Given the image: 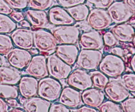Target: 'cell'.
<instances>
[{"label":"cell","mask_w":135,"mask_h":112,"mask_svg":"<svg viewBox=\"0 0 135 112\" xmlns=\"http://www.w3.org/2000/svg\"><path fill=\"white\" fill-rule=\"evenodd\" d=\"M98 67L101 72L111 78L119 77L125 71L123 59L113 54H108L102 57Z\"/></svg>","instance_id":"1"},{"label":"cell","mask_w":135,"mask_h":112,"mask_svg":"<svg viewBox=\"0 0 135 112\" xmlns=\"http://www.w3.org/2000/svg\"><path fill=\"white\" fill-rule=\"evenodd\" d=\"M62 86L59 80L51 76L42 78L38 82L37 94L40 98L50 102L59 98Z\"/></svg>","instance_id":"2"},{"label":"cell","mask_w":135,"mask_h":112,"mask_svg":"<svg viewBox=\"0 0 135 112\" xmlns=\"http://www.w3.org/2000/svg\"><path fill=\"white\" fill-rule=\"evenodd\" d=\"M34 46L43 53H51L56 49L58 43L52 33L50 31L40 28L33 32Z\"/></svg>","instance_id":"3"},{"label":"cell","mask_w":135,"mask_h":112,"mask_svg":"<svg viewBox=\"0 0 135 112\" xmlns=\"http://www.w3.org/2000/svg\"><path fill=\"white\" fill-rule=\"evenodd\" d=\"M51 33L59 44H76L80 37L79 28L73 25L56 26Z\"/></svg>","instance_id":"4"},{"label":"cell","mask_w":135,"mask_h":112,"mask_svg":"<svg viewBox=\"0 0 135 112\" xmlns=\"http://www.w3.org/2000/svg\"><path fill=\"white\" fill-rule=\"evenodd\" d=\"M47 67L49 75L57 80L66 79L72 71L71 66L61 60L55 53L47 57Z\"/></svg>","instance_id":"5"},{"label":"cell","mask_w":135,"mask_h":112,"mask_svg":"<svg viewBox=\"0 0 135 112\" xmlns=\"http://www.w3.org/2000/svg\"><path fill=\"white\" fill-rule=\"evenodd\" d=\"M103 57L100 50L82 49L78 55L76 63L80 68L86 71H92L98 67Z\"/></svg>","instance_id":"6"},{"label":"cell","mask_w":135,"mask_h":112,"mask_svg":"<svg viewBox=\"0 0 135 112\" xmlns=\"http://www.w3.org/2000/svg\"><path fill=\"white\" fill-rule=\"evenodd\" d=\"M86 21L88 26L98 31L108 28L112 23L108 11L99 8H95L89 12Z\"/></svg>","instance_id":"7"},{"label":"cell","mask_w":135,"mask_h":112,"mask_svg":"<svg viewBox=\"0 0 135 112\" xmlns=\"http://www.w3.org/2000/svg\"><path fill=\"white\" fill-rule=\"evenodd\" d=\"M104 90L108 98L116 103H121L130 96V92L119 79L109 80Z\"/></svg>","instance_id":"8"},{"label":"cell","mask_w":135,"mask_h":112,"mask_svg":"<svg viewBox=\"0 0 135 112\" xmlns=\"http://www.w3.org/2000/svg\"><path fill=\"white\" fill-rule=\"evenodd\" d=\"M67 83L69 86L78 90H84L92 87L89 73L83 69H76L71 71L67 78Z\"/></svg>","instance_id":"9"},{"label":"cell","mask_w":135,"mask_h":112,"mask_svg":"<svg viewBox=\"0 0 135 112\" xmlns=\"http://www.w3.org/2000/svg\"><path fill=\"white\" fill-rule=\"evenodd\" d=\"M107 11L112 22L115 24L127 22L129 18L134 14L124 1H113L107 8Z\"/></svg>","instance_id":"10"},{"label":"cell","mask_w":135,"mask_h":112,"mask_svg":"<svg viewBox=\"0 0 135 112\" xmlns=\"http://www.w3.org/2000/svg\"><path fill=\"white\" fill-rule=\"evenodd\" d=\"M25 72L29 76L36 79H42L49 75L47 67V59L43 55H34L26 67Z\"/></svg>","instance_id":"11"},{"label":"cell","mask_w":135,"mask_h":112,"mask_svg":"<svg viewBox=\"0 0 135 112\" xmlns=\"http://www.w3.org/2000/svg\"><path fill=\"white\" fill-rule=\"evenodd\" d=\"M6 56L9 65L18 70L26 68L32 57L30 51L19 47L13 48Z\"/></svg>","instance_id":"12"},{"label":"cell","mask_w":135,"mask_h":112,"mask_svg":"<svg viewBox=\"0 0 135 112\" xmlns=\"http://www.w3.org/2000/svg\"><path fill=\"white\" fill-rule=\"evenodd\" d=\"M80 47L84 50H100L104 47L102 36L98 30H90L84 32L80 35L79 39Z\"/></svg>","instance_id":"13"},{"label":"cell","mask_w":135,"mask_h":112,"mask_svg":"<svg viewBox=\"0 0 135 112\" xmlns=\"http://www.w3.org/2000/svg\"><path fill=\"white\" fill-rule=\"evenodd\" d=\"M11 38L17 47L29 50L34 47L33 32L25 28L15 29L11 32Z\"/></svg>","instance_id":"14"},{"label":"cell","mask_w":135,"mask_h":112,"mask_svg":"<svg viewBox=\"0 0 135 112\" xmlns=\"http://www.w3.org/2000/svg\"><path fill=\"white\" fill-rule=\"evenodd\" d=\"M47 15L49 22L55 26L70 25L75 23V21L71 17L67 10L61 6H54L50 7Z\"/></svg>","instance_id":"15"},{"label":"cell","mask_w":135,"mask_h":112,"mask_svg":"<svg viewBox=\"0 0 135 112\" xmlns=\"http://www.w3.org/2000/svg\"><path fill=\"white\" fill-rule=\"evenodd\" d=\"M59 101L69 108H76L82 104L81 93L78 90L71 86L65 87L62 89Z\"/></svg>","instance_id":"16"},{"label":"cell","mask_w":135,"mask_h":112,"mask_svg":"<svg viewBox=\"0 0 135 112\" xmlns=\"http://www.w3.org/2000/svg\"><path fill=\"white\" fill-rule=\"evenodd\" d=\"M82 102L86 105L98 108L105 100V94L102 90L97 88H88L81 93Z\"/></svg>","instance_id":"17"},{"label":"cell","mask_w":135,"mask_h":112,"mask_svg":"<svg viewBox=\"0 0 135 112\" xmlns=\"http://www.w3.org/2000/svg\"><path fill=\"white\" fill-rule=\"evenodd\" d=\"M79 53V47L75 44L57 45L55 50L57 56L71 66L73 65L76 61Z\"/></svg>","instance_id":"18"},{"label":"cell","mask_w":135,"mask_h":112,"mask_svg":"<svg viewBox=\"0 0 135 112\" xmlns=\"http://www.w3.org/2000/svg\"><path fill=\"white\" fill-rule=\"evenodd\" d=\"M38 81L35 77L31 76H21L18 82V91L25 98L35 96L38 92Z\"/></svg>","instance_id":"19"},{"label":"cell","mask_w":135,"mask_h":112,"mask_svg":"<svg viewBox=\"0 0 135 112\" xmlns=\"http://www.w3.org/2000/svg\"><path fill=\"white\" fill-rule=\"evenodd\" d=\"M25 16L31 26L35 28H44L49 24L47 13L44 10L27 9L25 11Z\"/></svg>","instance_id":"20"},{"label":"cell","mask_w":135,"mask_h":112,"mask_svg":"<svg viewBox=\"0 0 135 112\" xmlns=\"http://www.w3.org/2000/svg\"><path fill=\"white\" fill-rule=\"evenodd\" d=\"M111 32L117 40L123 43H129L133 41L135 34V28L129 23L117 24L111 29Z\"/></svg>","instance_id":"21"},{"label":"cell","mask_w":135,"mask_h":112,"mask_svg":"<svg viewBox=\"0 0 135 112\" xmlns=\"http://www.w3.org/2000/svg\"><path fill=\"white\" fill-rule=\"evenodd\" d=\"M23 109L27 112H47L51 102L40 97H33L25 99L22 104Z\"/></svg>","instance_id":"22"},{"label":"cell","mask_w":135,"mask_h":112,"mask_svg":"<svg viewBox=\"0 0 135 112\" xmlns=\"http://www.w3.org/2000/svg\"><path fill=\"white\" fill-rule=\"evenodd\" d=\"M21 78V72L17 69L9 66H0V83L16 85Z\"/></svg>","instance_id":"23"},{"label":"cell","mask_w":135,"mask_h":112,"mask_svg":"<svg viewBox=\"0 0 135 112\" xmlns=\"http://www.w3.org/2000/svg\"><path fill=\"white\" fill-rule=\"evenodd\" d=\"M67 11L71 17L76 22H81L86 20L89 14V7L84 3L79 4L67 8Z\"/></svg>","instance_id":"24"},{"label":"cell","mask_w":135,"mask_h":112,"mask_svg":"<svg viewBox=\"0 0 135 112\" xmlns=\"http://www.w3.org/2000/svg\"><path fill=\"white\" fill-rule=\"evenodd\" d=\"M89 75L92 83V86L99 89L104 90L109 81L108 76H107L105 74L100 71H94V70L90 72Z\"/></svg>","instance_id":"25"},{"label":"cell","mask_w":135,"mask_h":112,"mask_svg":"<svg viewBox=\"0 0 135 112\" xmlns=\"http://www.w3.org/2000/svg\"><path fill=\"white\" fill-rule=\"evenodd\" d=\"M17 28V24L7 14L0 13V34H10Z\"/></svg>","instance_id":"26"},{"label":"cell","mask_w":135,"mask_h":112,"mask_svg":"<svg viewBox=\"0 0 135 112\" xmlns=\"http://www.w3.org/2000/svg\"><path fill=\"white\" fill-rule=\"evenodd\" d=\"M0 96L5 100L17 98L18 96V88L15 85L0 83Z\"/></svg>","instance_id":"27"},{"label":"cell","mask_w":135,"mask_h":112,"mask_svg":"<svg viewBox=\"0 0 135 112\" xmlns=\"http://www.w3.org/2000/svg\"><path fill=\"white\" fill-rule=\"evenodd\" d=\"M13 43L9 36L0 34V55H7L13 48Z\"/></svg>","instance_id":"28"},{"label":"cell","mask_w":135,"mask_h":112,"mask_svg":"<svg viewBox=\"0 0 135 112\" xmlns=\"http://www.w3.org/2000/svg\"><path fill=\"white\" fill-rule=\"evenodd\" d=\"M54 4V0H28V6L30 9L46 10Z\"/></svg>","instance_id":"29"},{"label":"cell","mask_w":135,"mask_h":112,"mask_svg":"<svg viewBox=\"0 0 135 112\" xmlns=\"http://www.w3.org/2000/svg\"><path fill=\"white\" fill-rule=\"evenodd\" d=\"M98 111L101 112H123L121 105L112 100L104 101L98 107Z\"/></svg>","instance_id":"30"},{"label":"cell","mask_w":135,"mask_h":112,"mask_svg":"<svg viewBox=\"0 0 135 112\" xmlns=\"http://www.w3.org/2000/svg\"><path fill=\"white\" fill-rule=\"evenodd\" d=\"M121 80L129 92H135V73L125 74L122 75Z\"/></svg>","instance_id":"31"},{"label":"cell","mask_w":135,"mask_h":112,"mask_svg":"<svg viewBox=\"0 0 135 112\" xmlns=\"http://www.w3.org/2000/svg\"><path fill=\"white\" fill-rule=\"evenodd\" d=\"M13 9L20 11L28 7V0H5Z\"/></svg>","instance_id":"32"},{"label":"cell","mask_w":135,"mask_h":112,"mask_svg":"<svg viewBox=\"0 0 135 112\" xmlns=\"http://www.w3.org/2000/svg\"><path fill=\"white\" fill-rule=\"evenodd\" d=\"M104 43L105 46L109 47H113L117 46L118 40L115 38L112 32H107L102 36Z\"/></svg>","instance_id":"33"},{"label":"cell","mask_w":135,"mask_h":112,"mask_svg":"<svg viewBox=\"0 0 135 112\" xmlns=\"http://www.w3.org/2000/svg\"><path fill=\"white\" fill-rule=\"evenodd\" d=\"M121 103L123 111L135 112V97L127 98Z\"/></svg>","instance_id":"34"},{"label":"cell","mask_w":135,"mask_h":112,"mask_svg":"<svg viewBox=\"0 0 135 112\" xmlns=\"http://www.w3.org/2000/svg\"><path fill=\"white\" fill-rule=\"evenodd\" d=\"M87 1L96 8L106 9L114 0H87Z\"/></svg>","instance_id":"35"},{"label":"cell","mask_w":135,"mask_h":112,"mask_svg":"<svg viewBox=\"0 0 135 112\" xmlns=\"http://www.w3.org/2000/svg\"><path fill=\"white\" fill-rule=\"evenodd\" d=\"M86 0H57L60 6L63 8H69L79 4L84 3Z\"/></svg>","instance_id":"36"},{"label":"cell","mask_w":135,"mask_h":112,"mask_svg":"<svg viewBox=\"0 0 135 112\" xmlns=\"http://www.w3.org/2000/svg\"><path fill=\"white\" fill-rule=\"evenodd\" d=\"M50 112H69V108L61 103H54L51 104L49 109Z\"/></svg>","instance_id":"37"},{"label":"cell","mask_w":135,"mask_h":112,"mask_svg":"<svg viewBox=\"0 0 135 112\" xmlns=\"http://www.w3.org/2000/svg\"><path fill=\"white\" fill-rule=\"evenodd\" d=\"M13 9L8 5L5 0H0V13L9 15L13 12Z\"/></svg>","instance_id":"38"},{"label":"cell","mask_w":135,"mask_h":112,"mask_svg":"<svg viewBox=\"0 0 135 112\" xmlns=\"http://www.w3.org/2000/svg\"><path fill=\"white\" fill-rule=\"evenodd\" d=\"M9 17L15 22H19L25 19V14L22 12L18 11H13V12L9 14Z\"/></svg>","instance_id":"39"},{"label":"cell","mask_w":135,"mask_h":112,"mask_svg":"<svg viewBox=\"0 0 135 112\" xmlns=\"http://www.w3.org/2000/svg\"><path fill=\"white\" fill-rule=\"evenodd\" d=\"M70 111L72 112H98L99 111L96 109L94 108H91V107L88 106V105H84L80 108H78L76 109H71Z\"/></svg>","instance_id":"40"},{"label":"cell","mask_w":135,"mask_h":112,"mask_svg":"<svg viewBox=\"0 0 135 112\" xmlns=\"http://www.w3.org/2000/svg\"><path fill=\"white\" fill-rule=\"evenodd\" d=\"M111 52H112V54L117 55V56L120 57L121 58L125 56V50L121 48V47H117V46H114V47H112Z\"/></svg>","instance_id":"41"},{"label":"cell","mask_w":135,"mask_h":112,"mask_svg":"<svg viewBox=\"0 0 135 112\" xmlns=\"http://www.w3.org/2000/svg\"><path fill=\"white\" fill-rule=\"evenodd\" d=\"M9 106L6 101L0 96V112L9 111Z\"/></svg>","instance_id":"42"},{"label":"cell","mask_w":135,"mask_h":112,"mask_svg":"<svg viewBox=\"0 0 135 112\" xmlns=\"http://www.w3.org/2000/svg\"><path fill=\"white\" fill-rule=\"evenodd\" d=\"M123 1L132 13L135 14V0H123Z\"/></svg>","instance_id":"43"},{"label":"cell","mask_w":135,"mask_h":112,"mask_svg":"<svg viewBox=\"0 0 135 112\" xmlns=\"http://www.w3.org/2000/svg\"><path fill=\"white\" fill-rule=\"evenodd\" d=\"M6 101L8 105H9V106H10L11 108H12L20 107V105H21L16 98L8 99V100H7Z\"/></svg>","instance_id":"44"},{"label":"cell","mask_w":135,"mask_h":112,"mask_svg":"<svg viewBox=\"0 0 135 112\" xmlns=\"http://www.w3.org/2000/svg\"><path fill=\"white\" fill-rule=\"evenodd\" d=\"M19 25L21 27L25 28H29L31 27V25L27 20H22L21 22H19Z\"/></svg>","instance_id":"45"},{"label":"cell","mask_w":135,"mask_h":112,"mask_svg":"<svg viewBox=\"0 0 135 112\" xmlns=\"http://www.w3.org/2000/svg\"><path fill=\"white\" fill-rule=\"evenodd\" d=\"M130 65L131 67L132 70L133 71V72H134L135 73V54L132 56L131 59L130 61Z\"/></svg>","instance_id":"46"},{"label":"cell","mask_w":135,"mask_h":112,"mask_svg":"<svg viewBox=\"0 0 135 112\" xmlns=\"http://www.w3.org/2000/svg\"><path fill=\"white\" fill-rule=\"evenodd\" d=\"M9 111H11V112H25V110L22 108H20V107H17V108H13L11 110H9Z\"/></svg>","instance_id":"47"},{"label":"cell","mask_w":135,"mask_h":112,"mask_svg":"<svg viewBox=\"0 0 135 112\" xmlns=\"http://www.w3.org/2000/svg\"><path fill=\"white\" fill-rule=\"evenodd\" d=\"M129 23L131 25H135V15L133 14L131 17L128 21Z\"/></svg>","instance_id":"48"},{"label":"cell","mask_w":135,"mask_h":112,"mask_svg":"<svg viewBox=\"0 0 135 112\" xmlns=\"http://www.w3.org/2000/svg\"><path fill=\"white\" fill-rule=\"evenodd\" d=\"M30 50V53L32 54V55H35L36 54H38V50H37L36 48V50H32V49H30V50Z\"/></svg>","instance_id":"49"},{"label":"cell","mask_w":135,"mask_h":112,"mask_svg":"<svg viewBox=\"0 0 135 112\" xmlns=\"http://www.w3.org/2000/svg\"><path fill=\"white\" fill-rule=\"evenodd\" d=\"M3 63V59L1 55H0V66H1Z\"/></svg>","instance_id":"50"},{"label":"cell","mask_w":135,"mask_h":112,"mask_svg":"<svg viewBox=\"0 0 135 112\" xmlns=\"http://www.w3.org/2000/svg\"><path fill=\"white\" fill-rule=\"evenodd\" d=\"M132 42H133V45H134V46L135 47V34H134V38H133V41H132Z\"/></svg>","instance_id":"51"}]
</instances>
